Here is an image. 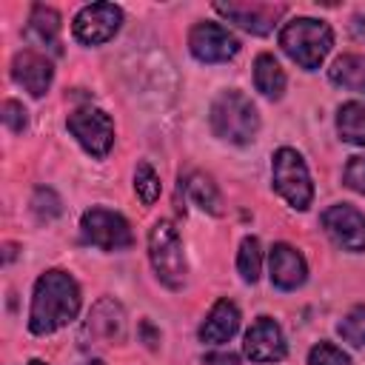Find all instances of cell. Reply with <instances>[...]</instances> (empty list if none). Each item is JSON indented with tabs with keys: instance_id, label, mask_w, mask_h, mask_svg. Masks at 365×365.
Returning <instances> with one entry per match:
<instances>
[{
	"instance_id": "7c38bea8",
	"label": "cell",
	"mask_w": 365,
	"mask_h": 365,
	"mask_svg": "<svg viewBox=\"0 0 365 365\" xmlns=\"http://www.w3.org/2000/svg\"><path fill=\"white\" fill-rule=\"evenodd\" d=\"M11 77L17 86H23L31 97H43L54 80V68H51V60L43 54V51H34V48H23L14 54L11 60Z\"/></svg>"
},
{
	"instance_id": "277c9868",
	"label": "cell",
	"mask_w": 365,
	"mask_h": 365,
	"mask_svg": "<svg viewBox=\"0 0 365 365\" xmlns=\"http://www.w3.org/2000/svg\"><path fill=\"white\" fill-rule=\"evenodd\" d=\"M148 259H151V268H154L157 279L165 288H180L185 282L188 262H185L182 240H180L177 228L168 220H157L151 225V231H148Z\"/></svg>"
},
{
	"instance_id": "6da1fadb",
	"label": "cell",
	"mask_w": 365,
	"mask_h": 365,
	"mask_svg": "<svg viewBox=\"0 0 365 365\" xmlns=\"http://www.w3.org/2000/svg\"><path fill=\"white\" fill-rule=\"evenodd\" d=\"M80 311V285L68 271L51 268L37 277L31 308H29V331L37 336L54 334L66 328Z\"/></svg>"
},
{
	"instance_id": "2e32d148",
	"label": "cell",
	"mask_w": 365,
	"mask_h": 365,
	"mask_svg": "<svg viewBox=\"0 0 365 365\" xmlns=\"http://www.w3.org/2000/svg\"><path fill=\"white\" fill-rule=\"evenodd\" d=\"M237 328H240V308L231 299H217L200 325V342L222 345L237 334Z\"/></svg>"
},
{
	"instance_id": "9c48e42d",
	"label": "cell",
	"mask_w": 365,
	"mask_h": 365,
	"mask_svg": "<svg viewBox=\"0 0 365 365\" xmlns=\"http://www.w3.org/2000/svg\"><path fill=\"white\" fill-rule=\"evenodd\" d=\"M325 234L342 251H365V214L348 202H336L319 217Z\"/></svg>"
},
{
	"instance_id": "ba28073f",
	"label": "cell",
	"mask_w": 365,
	"mask_h": 365,
	"mask_svg": "<svg viewBox=\"0 0 365 365\" xmlns=\"http://www.w3.org/2000/svg\"><path fill=\"white\" fill-rule=\"evenodd\" d=\"M120 23H123L120 6H114V3H91V6H83L77 11L71 31H74L77 43H83V46H103L120 31Z\"/></svg>"
},
{
	"instance_id": "4316f807",
	"label": "cell",
	"mask_w": 365,
	"mask_h": 365,
	"mask_svg": "<svg viewBox=\"0 0 365 365\" xmlns=\"http://www.w3.org/2000/svg\"><path fill=\"white\" fill-rule=\"evenodd\" d=\"M0 114H3V123H6V128H9L11 134H23V131H26L29 117H26V108H23L17 100H6Z\"/></svg>"
},
{
	"instance_id": "d6986e66",
	"label": "cell",
	"mask_w": 365,
	"mask_h": 365,
	"mask_svg": "<svg viewBox=\"0 0 365 365\" xmlns=\"http://www.w3.org/2000/svg\"><path fill=\"white\" fill-rule=\"evenodd\" d=\"M185 191H188L191 202L200 205L205 214H214V217L222 214V197H220V188H217V182H214L208 174H202V171L188 174V177H185Z\"/></svg>"
},
{
	"instance_id": "4fadbf2b",
	"label": "cell",
	"mask_w": 365,
	"mask_h": 365,
	"mask_svg": "<svg viewBox=\"0 0 365 365\" xmlns=\"http://www.w3.org/2000/svg\"><path fill=\"white\" fill-rule=\"evenodd\" d=\"M245 356L251 362H279L285 356V336L282 328L271 317H259L245 331Z\"/></svg>"
},
{
	"instance_id": "ffe728a7",
	"label": "cell",
	"mask_w": 365,
	"mask_h": 365,
	"mask_svg": "<svg viewBox=\"0 0 365 365\" xmlns=\"http://www.w3.org/2000/svg\"><path fill=\"white\" fill-rule=\"evenodd\" d=\"M336 134L351 145H365V106L348 100L336 111Z\"/></svg>"
},
{
	"instance_id": "30bf717a",
	"label": "cell",
	"mask_w": 365,
	"mask_h": 365,
	"mask_svg": "<svg viewBox=\"0 0 365 365\" xmlns=\"http://www.w3.org/2000/svg\"><path fill=\"white\" fill-rule=\"evenodd\" d=\"M188 48L200 63H225L240 51V40L220 23H197L188 31Z\"/></svg>"
},
{
	"instance_id": "d6a6232c",
	"label": "cell",
	"mask_w": 365,
	"mask_h": 365,
	"mask_svg": "<svg viewBox=\"0 0 365 365\" xmlns=\"http://www.w3.org/2000/svg\"><path fill=\"white\" fill-rule=\"evenodd\" d=\"M86 365H103V362H97V359H91V362H86Z\"/></svg>"
},
{
	"instance_id": "9a60e30c",
	"label": "cell",
	"mask_w": 365,
	"mask_h": 365,
	"mask_svg": "<svg viewBox=\"0 0 365 365\" xmlns=\"http://www.w3.org/2000/svg\"><path fill=\"white\" fill-rule=\"evenodd\" d=\"M86 334H88L91 339H97V345H108V342L123 339V334H125V314H123V305L114 302L111 297H103V299L91 308V314H88Z\"/></svg>"
},
{
	"instance_id": "44dd1931",
	"label": "cell",
	"mask_w": 365,
	"mask_h": 365,
	"mask_svg": "<svg viewBox=\"0 0 365 365\" xmlns=\"http://www.w3.org/2000/svg\"><path fill=\"white\" fill-rule=\"evenodd\" d=\"M328 77H331V83H336L342 88L365 91V60L356 54H342L328 68Z\"/></svg>"
},
{
	"instance_id": "cb8c5ba5",
	"label": "cell",
	"mask_w": 365,
	"mask_h": 365,
	"mask_svg": "<svg viewBox=\"0 0 365 365\" xmlns=\"http://www.w3.org/2000/svg\"><path fill=\"white\" fill-rule=\"evenodd\" d=\"M336 334L342 336V342H351L354 348H362L365 345V305H356L354 311H348L339 319Z\"/></svg>"
},
{
	"instance_id": "5bb4252c",
	"label": "cell",
	"mask_w": 365,
	"mask_h": 365,
	"mask_svg": "<svg viewBox=\"0 0 365 365\" xmlns=\"http://www.w3.org/2000/svg\"><path fill=\"white\" fill-rule=\"evenodd\" d=\"M268 268H271V282H274L279 291H294V288H299V285L308 279L305 257H302L294 245H288V242H277V245L271 248Z\"/></svg>"
},
{
	"instance_id": "7402d4cb",
	"label": "cell",
	"mask_w": 365,
	"mask_h": 365,
	"mask_svg": "<svg viewBox=\"0 0 365 365\" xmlns=\"http://www.w3.org/2000/svg\"><path fill=\"white\" fill-rule=\"evenodd\" d=\"M237 271L242 277V282H257L259 279V271H262V251H259V240L257 237H245L240 242V251H237Z\"/></svg>"
},
{
	"instance_id": "ac0fdd59",
	"label": "cell",
	"mask_w": 365,
	"mask_h": 365,
	"mask_svg": "<svg viewBox=\"0 0 365 365\" xmlns=\"http://www.w3.org/2000/svg\"><path fill=\"white\" fill-rule=\"evenodd\" d=\"M254 86L262 97L268 100H279L285 91V71L277 63L274 54H257L254 60Z\"/></svg>"
},
{
	"instance_id": "484cf974",
	"label": "cell",
	"mask_w": 365,
	"mask_h": 365,
	"mask_svg": "<svg viewBox=\"0 0 365 365\" xmlns=\"http://www.w3.org/2000/svg\"><path fill=\"white\" fill-rule=\"evenodd\" d=\"M308 365H351V356L334 342H317L308 351Z\"/></svg>"
},
{
	"instance_id": "4dcf8cb0",
	"label": "cell",
	"mask_w": 365,
	"mask_h": 365,
	"mask_svg": "<svg viewBox=\"0 0 365 365\" xmlns=\"http://www.w3.org/2000/svg\"><path fill=\"white\" fill-rule=\"evenodd\" d=\"M14 259V245H6V262H11Z\"/></svg>"
},
{
	"instance_id": "83f0119b",
	"label": "cell",
	"mask_w": 365,
	"mask_h": 365,
	"mask_svg": "<svg viewBox=\"0 0 365 365\" xmlns=\"http://www.w3.org/2000/svg\"><path fill=\"white\" fill-rule=\"evenodd\" d=\"M342 180H345L348 188L365 194V154H356V157L348 160V165L342 171Z\"/></svg>"
},
{
	"instance_id": "3957f363",
	"label": "cell",
	"mask_w": 365,
	"mask_h": 365,
	"mask_svg": "<svg viewBox=\"0 0 365 365\" xmlns=\"http://www.w3.org/2000/svg\"><path fill=\"white\" fill-rule=\"evenodd\" d=\"M279 46L282 51L305 71H314L322 66V60L328 57L331 46H334V31L325 20H314V17H297L288 20L279 31Z\"/></svg>"
},
{
	"instance_id": "d4e9b609",
	"label": "cell",
	"mask_w": 365,
	"mask_h": 365,
	"mask_svg": "<svg viewBox=\"0 0 365 365\" xmlns=\"http://www.w3.org/2000/svg\"><path fill=\"white\" fill-rule=\"evenodd\" d=\"M31 211H34V217H37L40 222H48V220H54V217L63 214V202H60V197H57L51 188L40 185V188L31 194Z\"/></svg>"
},
{
	"instance_id": "f546056e",
	"label": "cell",
	"mask_w": 365,
	"mask_h": 365,
	"mask_svg": "<svg viewBox=\"0 0 365 365\" xmlns=\"http://www.w3.org/2000/svg\"><path fill=\"white\" fill-rule=\"evenodd\" d=\"M140 334L145 336V345H148V348H157V342H160V334L151 328V322H148V319L140 325Z\"/></svg>"
},
{
	"instance_id": "e0dca14e",
	"label": "cell",
	"mask_w": 365,
	"mask_h": 365,
	"mask_svg": "<svg viewBox=\"0 0 365 365\" xmlns=\"http://www.w3.org/2000/svg\"><path fill=\"white\" fill-rule=\"evenodd\" d=\"M26 37L31 43H37L40 48H48V51L60 54V14L51 6H43V3L31 6Z\"/></svg>"
},
{
	"instance_id": "52a82bcc",
	"label": "cell",
	"mask_w": 365,
	"mask_h": 365,
	"mask_svg": "<svg viewBox=\"0 0 365 365\" xmlns=\"http://www.w3.org/2000/svg\"><path fill=\"white\" fill-rule=\"evenodd\" d=\"M66 125L74 134V140L91 157H97V160H103L111 151V145H114V123H111V117L103 108L83 106V108H77V111L68 114Z\"/></svg>"
},
{
	"instance_id": "1f68e13d",
	"label": "cell",
	"mask_w": 365,
	"mask_h": 365,
	"mask_svg": "<svg viewBox=\"0 0 365 365\" xmlns=\"http://www.w3.org/2000/svg\"><path fill=\"white\" fill-rule=\"evenodd\" d=\"M29 365H46V362H43V359H31Z\"/></svg>"
},
{
	"instance_id": "8fae6325",
	"label": "cell",
	"mask_w": 365,
	"mask_h": 365,
	"mask_svg": "<svg viewBox=\"0 0 365 365\" xmlns=\"http://www.w3.org/2000/svg\"><path fill=\"white\" fill-rule=\"evenodd\" d=\"M214 11L237 23L248 34H271V29L285 14L282 3H214Z\"/></svg>"
},
{
	"instance_id": "f1b7e54d",
	"label": "cell",
	"mask_w": 365,
	"mask_h": 365,
	"mask_svg": "<svg viewBox=\"0 0 365 365\" xmlns=\"http://www.w3.org/2000/svg\"><path fill=\"white\" fill-rule=\"evenodd\" d=\"M202 365H240V356L237 354H225V351H214V354H205L202 356Z\"/></svg>"
},
{
	"instance_id": "8992f818",
	"label": "cell",
	"mask_w": 365,
	"mask_h": 365,
	"mask_svg": "<svg viewBox=\"0 0 365 365\" xmlns=\"http://www.w3.org/2000/svg\"><path fill=\"white\" fill-rule=\"evenodd\" d=\"M80 228H83V237L100 251H123L134 242L128 220L111 208H100V205L88 208L80 220Z\"/></svg>"
},
{
	"instance_id": "603a6c76",
	"label": "cell",
	"mask_w": 365,
	"mask_h": 365,
	"mask_svg": "<svg viewBox=\"0 0 365 365\" xmlns=\"http://www.w3.org/2000/svg\"><path fill=\"white\" fill-rule=\"evenodd\" d=\"M134 191H137V197L143 200V205H154V202L160 200L163 185H160L157 171H154L148 163H137V168H134Z\"/></svg>"
},
{
	"instance_id": "5b68a950",
	"label": "cell",
	"mask_w": 365,
	"mask_h": 365,
	"mask_svg": "<svg viewBox=\"0 0 365 365\" xmlns=\"http://www.w3.org/2000/svg\"><path fill=\"white\" fill-rule=\"evenodd\" d=\"M271 180L277 194L297 211H305L314 200V185H311V174L308 165L302 160L299 151L282 145L274 151V163H271Z\"/></svg>"
},
{
	"instance_id": "7a4b0ae2",
	"label": "cell",
	"mask_w": 365,
	"mask_h": 365,
	"mask_svg": "<svg viewBox=\"0 0 365 365\" xmlns=\"http://www.w3.org/2000/svg\"><path fill=\"white\" fill-rule=\"evenodd\" d=\"M208 123L220 140L234 143V145H248V143H254V137L259 131V111L248 94L237 91V88H225L214 97Z\"/></svg>"
}]
</instances>
